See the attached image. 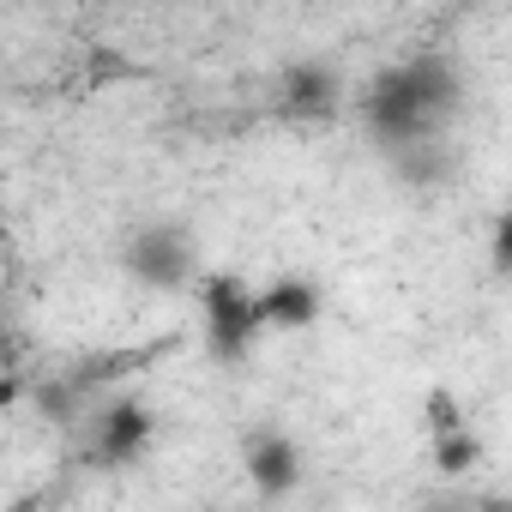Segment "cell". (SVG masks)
I'll return each mask as SVG.
<instances>
[{
	"mask_svg": "<svg viewBox=\"0 0 512 512\" xmlns=\"http://www.w3.org/2000/svg\"><path fill=\"white\" fill-rule=\"evenodd\" d=\"M362 127H368V139L380 145V157H398V151H410V145H422V139H446V133L434 127L428 103L416 97L404 61L380 67V73L362 85Z\"/></svg>",
	"mask_w": 512,
	"mask_h": 512,
	"instance_id": "1",
	"label": "cell"
},
{
	"mask_svg": "<svg viewBox=\"0 0 512 512\" xmlns=\"http://www.w3.org/2000/svg\"><path fill=\"white\" fill-rule=\"evenodd\" d=\"M422 422H428V440H440V434H458L464 422H458V398L446 392V386H434L428 398H422Z\"/></svg>",
	"mask_w": 512,
	"mask_h": 512,
	"instance_id": "10",
	"label": "cell"
},
{
	"mask_svg": "<svg viewBox=\"0 0 512 512\" xmlns=\"http://www.w3.org/2000/svg\"><path fill=\"white\" fill-rule=\"evenodd\" d=\"M416 512H476V500H470V494H458V488H434V494H422V500H416Z\"/></svg>",
	"mask_w": 512,
	"mask_h": 512,
	"instance_id": "12",
	"label": "cell"
},
{
	"mask_svg": "<svg viewBox=\"0 0 512 512\" xmlns=\"http://www.w3.org/2000/svg\"><path fill=\"white\" fill-rule=\"evenodd\" d=\"M241 470H247V482H253V494H260V500H290L302 488V476H308V452L284 428H247Z\"/></svg>",
	"mask_w": 512,
	"mask_h": 512,
	"instance_id": "5",
	"label": "cell"
},
{
	"mask_svg": "<svg viewBox=\"0 0 512 512\" xmlns=\"http://www.w3.org/2000/svg\"><path fill=\"white\" fill-rule=\"evenodd\" d=\"M476 512H512V500H506V494H482Z\"/></svg>",
	"mask_w": 512,
	"mask_h": 512,
	"instance_id": "13",
	"label": "cell"
},
{
	"mask_svg": "<svg viewBox=\"0 0 512 512\" xmlns=\"http://www.w3.org/2000/svg\"><path fill=\"white\" fill-rule=\"evenodd\" d=\"M320 284L314 278H302V272H290V278H272L266 290H260V314H266V326H284V332H302V326H314L320 320Z\"/></svg>",
	"mask_w": 512,
	"mask_h": 512,
	"instance_id": "7",
	"label": "cell"
},
{
	"mask_svg": "<svg viewBox=\"0 0 512 512\" xmlns=\"http://www.w3.org/2000/svg\"><path fill=\"white\" fill-rule=\"evenodd\" d=\"M13 512H31V506H13Z\"/></svg>",
	"mask_w": 512,
	"mask_h": 512,
	"instance_id": "14",
	"label": "cell"
},
{
	"mask_svg": "<svg viewBox=\"0 0 512 512\" xmlns=\"http://www.w3.org/2000/svg\"><path fill=\"white\" fill-rule=\"evenodd\" d=\"M157 440V410L145 404V398H109L97 416H91V428H85V464H97V470H127V464H139L145 458V446Z\"/></svg>",
	"mask_w": 512,
	"mask_h": 512,
	"instance_id": "4",
	"label": "cell"
},
{
	"mask_svg": "<svg viewBox=\"0 0 512 512\" xmlns=\"http://www.w3.org/2000/svg\"><path fill=\"white\" fill-rule=\"evenodd\" d=\"M428 458H434V470H440V476H470V470L482 464V440H476L470 428H458V434L428 440Z\"/></svg>",
	"mask_w": 512,
	"mask_h": 512,
	"instance_id": "9",
	"label": "cell"
},
{
	"mask_svg": "<svg viewBox=\"0 0 512 512\" xmlns=\"http://www.w3.org/2000/svg\"><path fill=\"white\" fill-rule=\"evenodd\" d=\"M199 314H205V356H211V362L235 368V362L253 356V344H260V326H266L260 290H247L241 278L217 272V278L199 284Z\"/></svg>",
	"mask_w": 512,
	"mask_h": 512,
	"instance_id": "2",
	"label": "cell"
},
{
	"mask_svg": "<svg viewBox=\"0 0 512 512\" xmlns=\"http://www.w3.org/2000/svg\"><path fill=\"white\" fill-rule=\"evenodd\" d=\"M338 73L326 67V61H290V67H278V85H272V97H278V109L284 115H302V121H314V115H332L338 109Z\"/></svg>",
	"mask_w": 512,
	"mask_h": 512,
	"instance_id": "6",
	"label": "cell"
},
{
	"mask_svg": "<svg viewBox=\"0 0 512 512\" xmlns=\"http://www.w3.org/2000/svg\"><path fill=\"white\" fill-rule=\"evenodd\" d=\"M121 272H127L139 290H151V296L181 290V284L199 272L193 229H187V223H169V217L127 229V241H121Z\"/></svg>",
	"mask_w": 512,
	"mask_h": 512,
	"instance_id": "3",
	"label": "cell"
},
{
	"mask_svg": "<svg viewBox=\"0 0 512 512\" xmlns=\"http://www.w3.org/2000/svg\"><path fill=\"white\" fill-rule=\"evenodd\" d=\"M392 163V175L404 181V187H446L452 175H458V151L446 145V139H422V145H410V151H398V157H386Z\"/></svg>",
	"mask_w": 512,
	"mask_h": 512,
	"instance_id": "8",
	"label": "cell"
},
{
	"mask_svg": "<svg viewBox=\"0 0 512 512\" xmlns=\"http://www.w3.org/2000/svg\"><path fill=\"white\" fill-rule=\"evenodd\" d=\"M488 266L500 272V278H512V205L494 217V229H488Z\"/></svg>",
	"mask_w": 512,
	"mask_h": 512,
	"instance_id": "11",
	"label": "cell"
}]
</instances>
